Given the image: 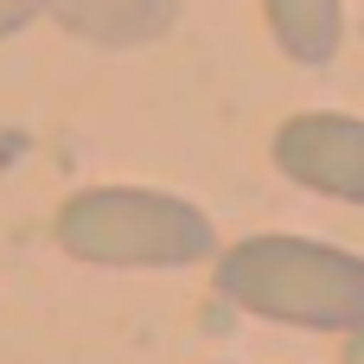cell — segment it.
Returning <instances> with one entry per match:
<instances>
[{
    "label": "cell",
    "instance_id": "1",
    "mask_svg": "<svg viewBox=\"0 0 364 364\" xmlns=\"http://www.w3.org/2000/svg\"><path fill=\"white\" fill-rule=\"evenodd\" d=\"M218 294L256 320L301 333H358L364 326V256L314 237H243L218 256Z\"/></svg>",
    "mask_w": 364,
    "mask_h": 364
},
{
    "label": "cell",
    "instance_id": "7",
    "mask_svg": "<svg viewBox=\"0 0 364 364\" xmlns=\"http://www.w3.org/2000/svg\"><path fill=\"white\" fill-rule=\"evenodd\" d=\"M346 339V352H339V364H364V326L358 333H339Z\"/></svg>",
    "mask_w": 364,
    "mask_h": 364
},
{
    "label": "cell",
    "instance_id": "4",
    "mask_svg": "<svg viewBox=\"0 0 364 364\" xmlns=\"http://www.w3.org/2000/svg\"><path fill=\"white\" fill-rule=\"evenodd\" d=\"M51 19L90 45H154L173 32L179 0H51Z\"/></svg>",
    "mask_w": 364,
    "mask_h": 364
},
{
    "label": "cell",
    "instance_id": "6",
    "mask_svg": "<svg viewBox=\"0 0 364 364\" xmlns=\"http://www.w3.org/2000/svg\"><path fill=\"white\" fill-rule=\"evenodd\" d=\"M38 13H51V0H0V38H13V32H26Z\"/></svg>",
    "mask_w": 364,
    "mask_h": 364
},
{
    "label": "cell",
    "instance_id": "5",
    "mask_svg": "<svg viewBox=\"0 0 364 364\" xmlns=\"http://www.w3.org/2000/svg\"><path fill=\"white\" fill-rule=\"evenodd\" d=\"M262 19H269L275 45H282L294 64L320 70V64L339 58V38H346V0H262Z\"/></svg>",
    "mask_w": 364,
    "mask_h": 364
},
{
    "label": "cell",
    "instance_id": "2",
    "mask_svg": "<svg viewBox=\"0 0 364 364\" xmlns=\"http://www.w3.org/2000/svg\"><path fill=\"white\" fill-rule=\"evenodd\" d=\"M58 250L90 269H192L218 256V230L173 192L83 186L58 205Z\"/></svg>",
    "mask_w": 364,
    "mask_h": 364
},
{
    "label": "cell",
    "instance_id": "3",
    "mask_svg": "<svg viewBox=\"0 0 364 364\" xmlns=\"http://www.w3.org/2000/svg\"><path fill=\"white\" fill-rule=\"evenodd\" d=\"M275 166L320 198L364 205V115L346 109H301L275 128Z\"/></svg>",
    "mask_w": 364,
    "mask_h": 364
}]
</instances>
